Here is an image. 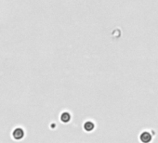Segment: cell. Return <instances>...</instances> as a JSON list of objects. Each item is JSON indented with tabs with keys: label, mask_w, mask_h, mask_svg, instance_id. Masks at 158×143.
Wrapping results in <instances>:
<instances>
[{
	"label": "cell",
	"mask_w": 158,
	"mask_h": 143,
	"mask_svg": "<svg viewBox=\"0 0 158 143\" xmlns=\"http://www.w3.org/2000/svg\"><path fill=\"white\" fill-rule=\"evenodd\" d=\"M12 137L15 140H20L24 137V131L21 127H17L12 131Z\"/></svg>",
	"instance_id": "cell-1"
},
{
	"label": "cell",
	"mask_w": 158,
	"mask_h": 143,
	"mask_svg": "<svg viewBox=\"0 0 158 143\" xmlns=\"http://www.w3.org/2000/svg\"><path fill=\"white\" fill-rule=\"evenodd\" d=\"M141 141L143 143H149L150 141L152 140V135L148 133V132H143L141 135Z\"/></svg>",
	"instance_id": "cell-2"
},
{
	"label": "cell",
	"mask_w": 158,
	"mask_h": 143,
	"mask_svg": "<svg viewBox=\"0 0 158 143\" xmlns=\"http://www.w3.org/2000/svg\"><path fill=\"white\" fill-rule=\"evenodd\" d=\"M84 129L86 131H88V132H89V131H92L94 129V124L92 122H86L85 125H84Z\"/></svg>",
	"instance_id": "cell-3"
},
{
	"label": "cell",
	"mask_w": 158,
	"mask_h": 143,
	"mask_svg": "<svg viewBox=\"0 0 158 143\" xmlns=\"http://www.w3.org/2000/svg\"><path fill=\"white\" fill-rule=\"evenodd\" d=\"M71 119V116L68 112H63V114L61 115V120L63 123H68Z\"/></svg>",
	"instance_id": "cell-4"
}]
</instances>
